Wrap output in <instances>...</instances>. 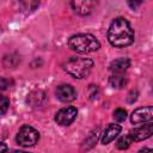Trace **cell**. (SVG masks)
Segmentation results:
<instances>
[{
	"mask_svg": "<svg viewBox=\"0 0 153 153\" xmlns=\"http://www.w3.org/2000/svg\"><path fill=\"white\" fill-rule=\"evenodd\" d=\"M108 39L111 45L116 48L128 47L134 42V30L130 23L123 18H115L108 30Z\"/></svg>",
	"mask_w": 153,
	"mask_h": 153,
	"instance_id": "obj_1",
	"label": "cell"
},
{
	"mask_svg": "<svg viewBox=\"0 0 153 153\" xmlns=\"http://www.w3.org/2000/svg\"><path fill=\"white\" fill-rule=\"evenodd\" d=\"M68 47L78 53H92L100 48L99 41L90 33H79L74 35L68 39Z\"/></svg>",
	"mask_w": 153,
	"mask_h": 153,
	"instance_id": "obj_2",
	"label": "cell"
},
{
	"mask_svg": "<svg viewBox=\"0 0 153 153\" xmlns=\"http://www.w3.org/2000/svg\"><path fill=\"white\" fill-rule=\"evenodd\" d=\"M93 67V61L87 57H71L63 65L65 71L76 79H82L87 76Z\"/></svg>",
	"mask_w": 153,
	"mask_h": 153,
	"instance_id": "obj_3",
	"label": "cell"
},
{
	"mask_svg": "<svg viewBox=\"0 0 153 153\" xmlns=\"http://www.w3.org/2000/svg\"><path fill=\"white\" fill-rule=\"evenodd\" d=\"M38 140H39V133L31 126H23L16 136L17 143L23 147H31L36 145Z\"/></svg>",
	"mask_w": 153,
	"mask_h": 153,
	"instance_id": "obj_4",
	"label": "cell"
},
{
	"mask_svg": "<svg viewBox=\"0 0 153 153\" xmlns=\"http://www.w3.org/2000/svg\"><path fill=\"white\" fill-rule=\"evenodd\" d=\"M78 110L74 106H66L60 109L55 115V121L60 126H69L76 117Z\"/></svg>",
	"mask_w": 153,
	"mask_h": 153,
	"instance_id": "obj_5",
	"label": "cell"
},
{
	"mask_svg": "<svg viewBox=\"0 0 153 153\" xmlns=\"http://www.w3.org/2000/svg\"><path fill=\"white\" fill-rule=\"evenodd\" d=\"M130 121L134 124L153 121V106H141L131 112Z\"/></svg>",
	"mask_w": 153,
	"mask_h": 153,
	"instance_id": "obj_6",
	"label": "cell"
},
{
	"mask_svg": "<svg viewBox=\"0 0 153 153\" xmlns=\"http://www.w3.org/2000/svg\"><path fill=\"white\" fill-rule=\"evenodd\" d=\"M133 141H143L153 135V123H146L131 129L128 134Z\"/></svg>",
	"mask_w": 153,
	"mask_h": 153,
	"instance_id": "obj_7",
	"label": "cell"
},
{
	"mask_svg": "<svg viewBox=\"0 0 153 153\" xmlns=\"http://www.w3.org/2000/svg\"><path fill=\"white\" fill-rule=\"evenodd\" d=\"M56 97H57L59 100H61L63 103H69V102H73L76 98V91L73 86L63 84V85L57 86Z\"/></svg>",
	"mask_w": 153,
	"mask_h": 153,
	"instance_id": "obj_8",
	"label": "cell"
},
{
	"mask_svg": "<svg viewBox=\"0 0 153 153\" xmlns=\"http://www.w3.org/2000/svg\"><path fill=\"white\" fill-rule=\"evenodd\" d=\"M71 6L72 8L74 10L75 13L80 14V16H88L94 6H96V2L94 1H88V0H82V1H73L71 2Z\"/></svg>",
	"mask_w": 153,
	"mask_h": 153,
	"instance_id": "obj_9",
	"label": "cell"
},
{
	"mask_svg": "<svg viewBox=\"0 0 153 153\" xmlns=\"http://www.w3.org/2000/svg\"><path fill=\"white\" fill-rule=\"evenodd\" d=\"M129 67L130 60L128 57H118L110 63L109 69L112 72V74H123Z\"/></svg>",
	"mask_w": 153,
	"mask_h": 153,
	"instance_id": "obj_10",
	"label": "cell"
},
{
	"mask_svg": "<svg viewBox=\"0 0 153 153\" xmlns=\"http://www.w3.org/2000/svg\"><path fill=\"white\" fill-rule=\"evenodd\" d=\"M121 130H122V128H121V126H118V124H109L108 127H106V129L103 131V134H102V137H100V141H102V143L103 145H108V143H110L112 140H115V137L121 133Z\"/></svg>",
	"mask_w": 153,
	"mask_h": 153,
	"instance_id": "obj_11",
	"label": "cell"
},
{
	"mask_svg": "<svg viewBox=\"0 0 153 153\" xmlns=\"http://www.w3.org/2000/svg\"><path fill=\"white\" fill-rule=\"evenodd\" d=\"M27 102L31 106H42L45 103V93L41 90L32 91L27 96Z\"/></svg>",
	"mask_w": 153,
	"mask_h": 153,
	"instance_id": "obj_12",
	"label": "cell"
},
{
	"mask_svg": "<svg viewBox=\"0 0 153 153\" xmlns=\"http://www.w3.org/2000/svg\"><path fill=\"white\" fill-rule=\"evenodd\" d=\"M128 82V78L124 74H112L109 79V84L114 88H123Z\"/></svg>",
	"mask_w": 153,
	"mask_h": 153,
	"instance_id": "obj_13",
	"label": "cell"
},
{
	"mask_svg": "<svg viewBox=\"0 0 153 153\" xmlns=\"http://www.w3.org/2000/svg\"><path fill=\"white\" fill-rule=\"evenodd\" d=\"M97 140H98V130H96V131H92L90 135H88V137H86V140H85V142H84V146H82V149H90L91 147H93L94 146V143L97 142Z\"/></svg>",
	"mask_w": 153,
	"mask_h": 153,
	"instance_id": "obj_14",
	"label": "cell"
},
{
	"mask_svg": "<svg viewBox=\"0 0 153 153\" xmlns=\"http://www.w3.org/2000/svg\"><path fill=\"white\" fill-rule=\"evenodd\" d=\"M131 142H133V140L130 139V136H129V135H124V136H122L121 139H118V141H117V143H116V147H117L118 149H127V148L130 146Z\"/></svg>",
	"mask_w": 153,
	"mask_h": 153,
	"instance_id": "obj_15",
	"label": "cell"
},
{
	"mask_svg": "<svg viewBox=\"0 0 153 153\" xmlns=\"http://www.w3.org/2000/svg\"><path fill=\"white\" fill-rule=\"evenodd\" d=\"M114 118H115V121H117V122H123L126 118H127V111L124 110V109H122V108H118V109H116L115 111H114Z\"/></svg>",
	"mask_w": 153,
	"mask_h": 153,
	"instance_id": "obj_16",
	"label": "cell"
},
{
	"mask_svg": "<svg viewBox=\"0 0 153 153\" xmlns=\"http://www.w3.org/2000/svg\"><path fill=\"white\" fill-rule=\"evenodd\" d=\"M98 94H99V88L96 85H90V87H88V97H90V99L97 98Z\"/></svg>",
	"mask_w": 153,
	"mask_h": 153,
	"instance_id": "obj_17",
	"label": "cell"
},
{
	"mask_svg": "<svg viewBox=\"0 0 153 153\" xmlns=\"http://www.w3.org/2000/svg\"><path fill=\"white\" fill-rule=\"evenodd\" d=\"M8 106H10V99L6 98L5 96H2V97H1V114H2V115L6 114Z\"/></svg>",
	"mask_w": 153,
	"mask_h": 153,
	"instance_id": "obj_18",
	"label": "cell"
},
{
	"mask_svg": "<svg viewBox=\"0 0 153 153\" xmlns=\"http://www.w3.org/2000/svg\"><path fill=\"white\" fill-rule=\"evenodd\" d=\"M137 99V91L136 90H131L130 92H129V94H128V98H127V100H128V103H134L135 100Z\"/></svg>",
	"mask_w": 153,
	"mask_h": 153,
	"instance_id": "obj_19",
	"label": "cell"
},
{
	"mask_svg": "<svg viewBox=\"0 0 153 153\" xmlns=\"http://www.w3.org/2000/svg\"><path fill=\"white\" fill-rule=\"evenodd\" d=\"M139 153H153V149L152 148H148V147H145V148H141L139 151Z\"/></svg>",
	"mask_w": 153,
	"mask_h": 153,
	"instance_id": "obj_20",
	"label": "cell"
},
{
	"mask_svg": "<svg viewBox=\"0 0 153 153\" xmlns=\"http://www.w3.org/2000/svg\"><path fill=\"white\" fill-rule=\"evenodd\" d=\"M128 5H129L130 7H133V8H135L136 6L141 5V2H140V1H136V2H135V1H134V2H133V1H129V2H128Z\"/></svg>",
	"mask_w": 153,
	"mask_h": 153,
	"instance_id": "obj_21",
	"label": "cell"
},
{
	"mask_svg": "<svg viewBox=\"0 0 153 153\" xmlns=\"http://www.w3.org/2000/svg\"><path fill=\"white\" fill-rule=\"evenodd\" d=\"M1 147H2L1 153H6V145H5V142H2V143H1Z\"/></svg>",
	"mask_w": 153,
	"mask_h": 153,
	"instance_id": "obj_22",
	"label": "cell"
},
{
	"mask_svg": "<svg viewBox=\"0 0 153 153\" xmlns=\"http://www.w3.org/2000/svg\"><path fill=\"white\" fill-rule=\"evenodd\" d=\"M12 153H27V152H24V151H13Z\"/></svg>",
	"mask_w": 153,
	"mask_h": 153,
	"instance_id": "obj_23",
	"label": "cell"
}]
</instances>
